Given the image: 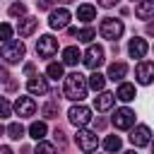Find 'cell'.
I'll return each instance as SVG.
<instances>
[{
  "mask_svg": "<svg viewBox=\"0 0 154 154\" xmlns=\"http://www.w3.org/2000/svg\"><path fill=\"white\" fill-rule=\"evenodd\" d=\"M87 79H84V75H79V72H72V75H67L65 77V96L70 99V101H82L84 96H87Z\"/></svg>",
  "mask_w": 154,
  "mask_h": 154,
  "instance_id": "1",
  "label": "cell"
},
{
  "mask_svg": "<svg viewBox=\"0 0 154 154\" xmlns=\"http://www.w3.org/2000/svg\"><path fill=\"white\" fill-rule=\"evenodd\" d=\"M24 53H26V48H24L22 41H5V43H2V60H5L7 65L19 63V60L24 58Z\"/></svg>",
  "mask_w": 154,
  "mask_h": 154,
  "instance_id": "2",
  "label": "cell"
},
{
  "mask_svg": "<svg viewBox=\"0 0 154 154\" xmlns=\"http://www.w3.org/2000/svg\"><path fill=\"white\" fill-rule=\"evenodd\" d=\"M99 31H101V36H103V38H108V41H116V38H120V36H123L125 26H123V22H120V19L106 17V19L101 22Z\"/></svg>",
  "mask_w": 154,
  "mask_h": 154,
  "instance_id": "3",
  "label": "cell"
},
{
  "mask_svg": "<svg viewBox=\"0 0 154 154\" xmlns=\"http://www.w3.org/2000/svg\"><path fill=\"white\" fill-rule=\"evenodd\" d=\"M55 53H58V38L55 36L46 34V36H41L36 41V55L38 58H53Z\"/></svg>",
  "mask_w": 154,
  "mask_h": 154,
  "instance_id": "4",
  "label": "cell"
},
{
  "mask_svg": "<svg viewBox=\"0 0 154 154\" xmlns=\"http://www.w3.org/2000/svg\"><path fill=\"white\" fill-rule=\"evenodd\" d=\"M75 142H77V147L82 149V152H96V147H99V137H96V132H91V130H77V135H75Z\"/></svg>",
  "mask_w": 154,
  "mask_h": 154,
  "instance_id": "5",
  "label": "cell"
},
{
  "mask_svg": "<svg viewBox=\"0 0 154 154\" xmlns=\"http://www.w3.org/2000/svg\"><path fill=\"white\" fill-rule=\"evenodd\" d=\"M82 63L89 67V70H99L101 65H103V48L101 46H89L87 48V53H84V58H82Z\"/></svg>",
  "mask_w": 154,
  "mask_h": 154,
  "instance_id": "6",
  "label": "cell"
},
{
  "mask_svg": "<svg viewBox=\"0 0 154 154\" xmlns=\"http://www.w3.org/2000/svg\"><path fill=\"white\" fill-rule=\"evenodd\" d=\"M70 123L75 125V128H84L89 120H91V111L87 108V106H82V103H77V106H72L70 108Z\"/></svg>",
  "mask_w": 154,
  "mask_h": 154,
  "instance_id": "7",
  "label": "cell"
},
{
  "mask_svg": "<svg viewBox=\"0 0 154 154\" xmlns=\"http://www.w3.org/2000/svg\"><path fill=\"white\" fill-rule=\"evenodd\" d=\"M111 120H113V125H116L118 130H128V128H132V123H135V111H130V108H118Z\"/></svg>",
  "mask_w": 154,
  "mask_h": 154,
  "instance_id": "8",
  "label": "cell"
},
{
  "mask_svg": "<svg viewBox=\"0 0 154 154\" xmlns=\"http://www.w3.org/2000/svg\"><path fill=\"white\" fill-rule=\"evenodd\" d=\"M14 113H17L19 118H29V116H34V113H36V103H34V99H31V96H19V99L14 101Z\"/></svg>",
  "mask_w": 154,
  "mask_h": 154,
  "instance_id": "9",
  "label": "cell"
},
{
  "mask_svg": "<svg viewBox=\"0 0 154 154\" xmlns=\"http://www.w3.org/2000/svg\"><path fill=\"white\" fill-rule=\"evenodd\" d=\"M48 24H51V29H65L70 24V10H65V7L53 10L48 17Z\"/></svg>",
  "mask_w": 154,
  "mask_h": 154,
  "instance_id": "10",
  "label": "cell"
},
{
  "mask_svg": "<svg viewBox=\"0 0 154 154\" xmlns=\"http://www.w3.org/2000/svg\"><path fill=\"white\" fill-rule=\"evenodd\" d=\"M149 140H152V130H149L147 125H137V128L130 132V142H132L135 147H147Z\"/></svg>",
  "mask_w": 154,
  "mask_h": 154,
  "instance_id": "11",
  "label": "cell"
},
{
  "mask_svg": "<svg viewBox=\"0 0 154 154\" xmlns=\"http://www.w3.org/2000/svg\"><path fill=\"white\" fill-rule=\"evenodd\" d=\"M135 77H137V82L140 84H149L152 79H154V63H140L137 67H135Z\"/></svg>",
  "mask_w": 154,
  "mask_h": 154,
  "instance_id": "12",
  "label": "cell"
},
{
  "mask_svg": "<svg viewBox=\"0 0 154 154\" xmlns=\"http://www.w3.org/2000/svg\"><path fill=\"white\" fill-rule=\"evenodd\" d=\"M147 51H149V46H147L144 38H130V43H128V53H130L132 58H144Z\"/></svg>",
  "mask_w": 154,
  "mask_h": 154,
  "instance_id": "13",
  "label": "cell"
},
{
  "mask_svg": "<svg viewBox=\"0 0 154 154\" xmlns=\"http://www.w3.org/2000/svg\"><path fill=\"white\" fill-rule=\"evenodd\" d=\"M36 26H38V19H36V17H24V19L17 22V31H19V36H31V34L36 31Z\"/></svg>",
  "mask_w": 154,
  "mask_h": 154,
  "instance_id": "14",
  "label": "cell"
},
{
  "mask_svg": "<svg viewBox=\"0 0 154 154\" xmlns=\"http://www.w3.org/2000/svg\"><path fill=\"white\" fill-rule=\"evenodd\" d=\"M26 89L31 91V94H48V82H46V77H29V82H26Z\"/></svg>",
  "mask_w": 154,
  "mask_h": 154,
  "instance_id": "15",
  "label": "cell"
},
{
  "mask_svg": "<svg viewBox=\"0 0 154 154\" xmlns=\"http://www.w3.org/2000/svg\"><path fill=\"white\" fill-rule=\"evenodd\" d=\"M116 99H118L116 94H111V91H101V94L94 99V106H96V111H108V108L113 106Z\"/></svg>",
  "mask_w": 154,
  "mask_h": 154,
  "instance_id": "16",
  "label": "cell"
},
{
  "mask_svg": "<svg viewBox=\"0 0 154 154\" xmlns=\"http://www.w3.org/2000/svg\"><path fill=\"white\" fill-rule=\"evenodd\" d=\"M135 17L137 19H152L154 17V0H142L135 7Z\"/></svg>",
  "mask_w": 154,
  "mask_h": 154,
  "instance_id": "17",
  "label": "cell"
},
{
  "mask_svg": "<svg viewBox=\"0 0 154 154\" xmlns=\"http://www.w3.org/2000/svg\"><path fill=\"white\" fill-rule=\"evenodd\" d=\"M125 75H128V65H125V63H111V65H108V79H113V82L118 79V82H120Z\"/></svg>",
  "mask_w": 154,
  "mask_h": 154,
  "instance_id": "18",
  "label": "cell"
},
{
  "mask_svg": "<svg viewBox=\"0 0 154 154\" xmlns=\"http://www.w3.org/2000/svg\"><path fill=\"white\" fill-rule=\"evenodd\" d=\"M79 60H82V53L77 51V46H67L63 51V63L65 65H77Z\"/></svg>",
  "mask_w": 154,
  "mask_h": 154,
  "instance_id": "19",
  "label": "cell"
},
{
  "mask_svg": "<svg viewBox=\"0 0 154 154\" xmlns=\"http://www.w3.org/2000/svg\"><path fill=\"white\" fill-rule=\"evenodd\" d=\"M116 96H118L120 101H132V99H135V84H128V82H123V84L118 87Z\"/></svg>",
  "mask_w": 154,
  "mask_h": 154,
  "instance_id": "20",
  "label": "cell"
},
{
  "mask_svg": "<svg viewBox=\"0 0 154 154\" xmlns=\"http://www.w3.org/2000/svg\"><path fill=\"white\" fill-rule=\"evenodd\" d=\"M77 19H82V22L96 19V7H91V5H79V7H77Z\"/></svg>",
  "mask_w": 154,
  "mask_h": 154,
  "instance_id": "21",
  "label": "cell"
},
{
  "mask_svg": "<svg viewBox=\"0 0 154 154\" xmlns=\"http://www.w3.org/2000/svg\"><path fill=\"white\" fill-rule=\"evenodd\" d=\"M46 130H48V128H46V123H41V120H36V123L29 125V135H31L36 142H41V140L46 137Z\"/></svg>",
  "mask_w": 154,
  "mask_h": 154,
  "instance_id": "22",
  "label": "cell"
},
{
  "mask_svg": "<svg viewBox=\"0 0 154 154\" xmlns=\"http://www.w3.org/2000/svg\"><path fill=\"white\" fill-rule=\"evenodd\" d=\"M103 84H106V77H103L101 72H96V70H94V72L89 75V87H91L94 91H101V89H103Z\"/></svg>",
  "mask_w": 154,
  "mask_h": 154,
  "instance_id": "23",
  "label": "cell"
},
{
  "mask_svg": "<svg viewBox=\"0 0 154 154\" xmlns=\"http://www.w3.org/2000/svg\"><path fill=\"white\" fill-rule=\"evenodd\" d=\"M103 149L111 152V154L118 152V149H120V137H118V135H108V137L103 140Z\"/></svg>",
  "mask_w": 154,
  "mask_h": 154,
  "instance_id": "24",
  "label": "cell"
},
{
  "mask_svg": "<svg viewBox=\"0 0 154 154\" xmlns=\"http://www.w3.org/2000/svg\"><path fill=\"white\" fill-rule=\"evenodd\" d=\"M7 135H10L12 140L24 137V128H22V123H10V125H7Z\"/></svg>",
  "mask_w": 154,
  "mask_h": 154,
  "instance_id": "25",
  "label": "cell"
},
{
  "mask_svg": "<svg viewBox=\"0 0 154 154\" xmlns=\"http://www.w3.org/2000/svg\"><path fill=\"white\" fill-rule=\"evenodd\" d=\"M58 113H60V106H58L55 101H48V103L43 106V116H46V118H58Z\"/></svg>",
  "mask_w": 154,
  "mask_h": 154,
  "instance_id": "26",
  "label": "cell"
},
{
  "mask_svg": "<svg viewBox=\"0 0 154 154\" xmlns=\"http://www.w3.org/2000/svg\"><path fill=\"white\" fill-rule=\"evenodd\" d=\"M46 72H48L51 79H60V77H63V65H60V63H51Z\"/></svg>",
  "mask_w": 154,
  "mask_h": 154,
  "instance_id": "27",
  "label": "cell"
},
{
  "mask_svg": "<svg viewBox=\"0 0 154 154\" xmlns=\"http://www.w3.org/2000/svg\"><path fill=\"white\" fill-rule=\"evenodd\" d=\"M94 36H96V31H94L91 26H84V29H79V34H77V38H79V41H87V43H89Z\"/></svg>",
  "mask_w": 154,
  "mask_h": 154,
  "instance_id": "28",
  "label": "cell"
},
{
  "mask_svg": "<svg viewBox=\"0 0 154 154\" xmlns=\"http://www.w3.org/2000/svg\"><path fill=\"white\" fill-rule=\"evenodd\" d=\"M34 154H55V149H53V144H48V142H38L36 149H34Z\"/></svg>",
  "mask_w": 154,
  "mask_h": 154,
  "instance_id": "29",
  "label": "cell"
},
{
  "mask_svg": "<svg viewBox=\"0 0 154 154\" xmlns=\"http://www.w3.org/2000/svg\"><path fill=\"white\" fill-rule=\"evenodd\" d=\"M24 12H26L24 2H14V5H10V14H12V17H22Z\"/></svg>",
  "mask_w": 154,
  "mask_h": 154,
  "instance_id": "30",
  "label": "cell"
},
{
  "mask_svg": "<svg viewBox=\"0 0 154 154\" xmlns=\"http://www.w3.org/2000/svg\"><path fill=\"white\" fill-rule=\"evenodd\" d=\"M10 36H12V26L5 22V24H2V41H10Z\"/></svg>",
  "mask_w": 154,
  "mask_h": 154,
  "instance_id": "31",
  "label": "cell"
},
{
  "mask_svg": "<svg viewBox=\"0 0 154 154\" xmlns=\"http://www.w3.org/2000/svg\"><path fill=\"white\" fill-rule=\"evenodd\" d=\"M53 7V0H38V10H51Z\"/></svg>",
  "mask_w": 154,
  "mask_h": 154,
  "instance_id": "32",
  "label": "cell"
},
{
  "mask_svg": "<svg viewBox=\"0 0 154 154\" xmlns=\"http://www.w3.org/2000/svg\"><path fill=\"white\" fill-rule=\"evenodd\" d=\"M7 116H10V101L2 99V118H7Z\"/></svg>",
  "mask_w": 154,
  "mask_h": 154,
  "instance_id": "33",
  "label": "cell"
},
{
  "mask_svg": "<svg viewBox=\"0 0 154 154\" xmlns=\"http://www.w3.org/2000/svg\"><path fill=\"white\" fill-rule=\"evenodd\" d=\"M99 2H101V7H113L118 0H99Z\"/></svg>",
  "mask_w": 154,
  "mask_h": 154,
  "instance_id": "34",
  "label": "cell"
},
{
  "mask_svg": "<svg viewBox=\"0 0 154 154\" xmlns=\"http://www.w3.org/2000/svg\"><path fill=\"white\" fill-rule=\"evenodd\" d=\"M24 72H26V75H31V72H34V65H31V63H26V65H24Z\"/></svg>",
  "mask_w": 154,
  "mask_h": 154,
  "instance_id": "35",
  "label": "cell"
},
{
  "mask_svg": "<svg viewBox=\"0 0 154 154\" xmlns=\"http://www.w3.org/2000/svg\"><path fill=\"white\" fill-rule=\"evenodd\" d=\"M147 34H152V36H154V22H152V24H147Z\"/></svg>",
  "mask_w": 154,
  "mask_h": 154,
  "instance_id": "36",
  "label": "cell"
},
{
  "mask_svg": "<svg viewBox=\"0 0 154 154\" xmlns=\"http://www.w3.org/2000/svg\"><path fill=\"white\" fill-rule=\"evenodd\" d=\"M0 154H12V149H10V147H2V149H0Z\"/></svg>",
  "mask_w": 154,
  "mask_h": 154,
  "instance_id": "37",
  "label": "cell"
},
{
  "mask_svg": "<svg viewBox=\"0 0 154 154\" xmlns=\"http://www.w3.org/2000/svg\"><path fill=\"white\" fill-rule=\"evenodd\" d=\"M123 154H135V152H123Z\"/></svg>",
  "mask_w": 154,
  "mask_h": 154,
  "instance_id": "38",
  "label": "cell"
},
{
  "mask_svg": "<svg viewBox=\"0 0 154 154\" xmlns=\"http://www.w3.org/2000/svg\"><path fill=\"white\" fill-rule=\"evenodd\" d=\"M63 2H72V0H63Z\"/></svg>",
  "mask_w": 154,
  "mask_h": 154,
  "instance_id": "39",
  "label": "cell"
}]
</instances>
